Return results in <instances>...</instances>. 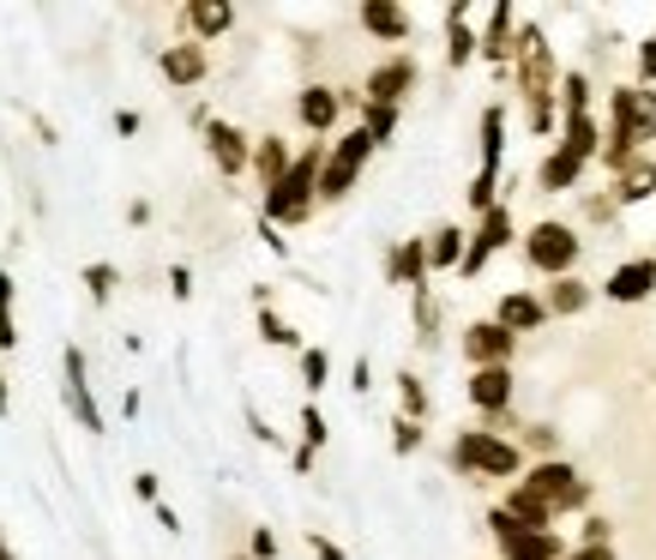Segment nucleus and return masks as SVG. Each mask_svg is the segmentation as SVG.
Wrapping results in <instances>:
<instances>
[{"label": "nucleus", "instance_id": "obj_53", "mask_svg": "<svg viewBox=\"0 0 656 560\" xmlns=\"http://www.w3.org/2000/svg\"><path fill=\"white\" fill-rule=\"evenodd\" d=\"M151 513H157V525L170 530V537H182V513H175L170 501H157V506H151Z\"/></svg>", "mask_w": 656, "mask_h": 560}, {"label": "nucleus", "instance_id": "obj_10", "mask_svg": "<svg viewBox=\"0 0 656 560\" xmlns=\"http://www.w3.org/2000/svg\"><path fill=\"white\" fill-rule=\"evenodd\" d=\"M488 537H494L500 560H560L572 549L560 530H524V525H506L500 513H488Z\"/></svg>", "mask_w": 656, "mask_h": 560}, {"label": "nucleus", "instance_id": "obj_25", "mask_svg": "<svg viewBox=\"0 0 656 560\" xmlns=\"http://www.w3.org/2000/svg\"><path fill=\"white\" fill-rule=\"evenodd\" d=\"M182 24L193 31V43H217V36H229L236 31V7H229V0H193V7L182 12Z\"/></svg>", "mask_w": 656, "mask_h": 560}, {"label": "nucleus", "instance_id": "obj_28", "mask_svg": "<svg viewBox=\"0 0 656 560\" xmlns=\"http://www.w3.org/2000/svg\"><path fill=\"white\" fill-rule=\"evenodd\" d=\"M555 114H560V121H578V114H597V85H590V73H578V67H560Z\"/></svg>", "mask_w": 656, "mask_h": 560}, {"label": "nucleus", "instance_id": "obj_32", "mask_svg": "<svg viewBox=\"0 0 656 560\" xmlns=\"http://www.w3.org/2000/svg\"><path fill=\"white\" fill-rule=\"evenodd\" d=\"M428 241V277L434 272H458V260H464V223H440Z\"/></svg>", "mask_w": 656, "mask_h": 560}, {"label": "nucleus", "instance_id": "obj_3", "mask_svg": "<svg viewBox=\"0 0 656 560\" xmlns=\"http://www.w3.org/2000/svg\"><path fill=\"white\" fill-rule=\"evenodd\" d=\"M319 163H326V145H302L289 157V169H283V182L277 187H265V211H260V223H272V229H295V223H307L314 218V187H319Z\"/></svg>", "mask_w": 656, "mask_h": 560}, {"label": "nucleus", "instance_id": "obj_1", "mask_svg": "<svg viewBox=\"0 0 656 560\" xmlns=\"http://www.w3.org/2000/svg\"><path fill=\"white\" fill-rule=\"evenodd\" d=\"M512 85H518V103H524V127L536 139L555 133V91H560V61H555V43H548L543 24L518 19V43H512Z\"/></svg>", "mask_w": 656, "mask_h": 560}, {"label": "nucleus", "instance_id": "obj_35", "mask_svg": "<svg viewBox=\"0 0 656 560\" xmlns=\"http://www.w3.org/2000/svg\"><path fill=\"white\" fill-rule=\"evenodd\" d=\"M518 452H524V464H536V458H560V435H555V422H531L518 435Z\"/></svg>", "mask_w": 656, "mask_h": 560}, {"label": "nucleus", "instance_id": "obj_11", "mask_svg": "<svg viewBox=\"0 0 656 560\" xmlns=\"http://www.w3.org/2000/svg\"><path fill=\"white\" fill-rule=\"evenodd\" d=\"M422 85V67H416V55L409 48H392V55L380 61L374 73L362 79V103H392V109H404V97Z\"/></svg>", "mask_w": 656, "mask_h": 560}, {"label": "nucleus", "instance_id": "obj_22", "mask_svg": "<svg viewBox=\"0 0 656 560\" xmlns=\"http://www.w3.org/2000/svg\"><path fill=\"white\" fill-rule=\"evenodd\" d=\"M157 73H163L170 85H182V91H187V85H205V73H211V55H205L193 36H182V43H170V48L157 55Z\"/></svg>", "mask_w": 656, "mask_h": 560}, {"label": "nucleus", "instance_id": "obj_31", "mask_svg": "<svg viewBox=\"0 0 656 560\" xmlns=\"http://www.w3.org/2000/svg\"><path fill=\"white\" fill-rule=\"evenodd\" d=\"M494 513L506 518V525H524V530H555V513H548V506L536 501V494H524L518 482L506 488V501H500Z\"/></svg>", "mask_w": 656, "mask_h": 560}, {"label": "nucleus", "instance_id": "obj_13", "mask_svg": "<svg viewBox=\"0 0 656 560\" xmlns=\"http://www.w3.org/2000/svg\"><path fill=\"white\" fill-rule=\"evenodd\" d=\"M597 296L614 301V308H638V301H650L656 296V253H633V260H621L597 284Z\"/></svg>", "mask_w": 656, "mask_h": 560}, {"label": "nucleus", "instance_id": "obj_26", "mask_svg": "<svg viewBox=\"0 0 656 560\" xmlns=\"http://www.w3.org/2000/svg\"><path fill=\"white\" fill-rule=\"evenodd\" d=\"M475 61V24H470V0H452L446 7V67H470Z\"/></svg>", "mask_w": 656, "mask_h": 560}, {"label": "nucleus", "instance_id": "obj_55", "mask_svg": "<svg viewBox=\"0 0 656 560\" xmlns=\"http://www.w3.org/2000/svg\"><path fill=\"white\" fill-rule=\"evenodd\" d=\"M114 133L133 139V133H139V109H121V114H114Z\"/></svg>", "mask_w": 656, "mask_h": 560}, {"label": "nucleus", "instance_id": "obj_9", "mask_svg": "<svg viewBox=\"0 0 656 560\" xmlns=\"http://www.w3.org/2000/svg\"><path fill=\"white\" fill-rule=\"evenodd\" d=\"M512 241H518V218H512V206L500 199V206H488L482 218L464 229V260H458V277H482L488 260H494V253H506Z\"/></svg>", "mask_w": 656, "mask_h": 560}, {"label": "nucleus", "instance_id": "obj_24", "mask_svg": "<svg viewBox=\"0 0 656 560\" xmlns=\"http://www.w3.org/2000/svg\"><path fill=\"white\" fill-rule=\"evenodd\" d=\"M362 31L374 36V43H409L416 19H409V7H397V0H362Z\"/></svg>", "mask_w": 656, "mask_h": 560}, {"label": "nucleus", "instance_id": "obj_20", "mask_svg": "<svg viewBox=\"0 0 656 560\" xmlns=\"http://www.w3.org/2000/svg\"><path fill=\"white\" fill-rule=\"evenodd\" d=\"M295 121H302L314 139H326L331 127L343 121V97H338V85H302V91H295Z\"/></svg>", "mask_w": 656, "mask_h": 560}, {"label": "nucleus", "instance_id": "obj_39", "mask_svg": "<svg viewBox=\"0 0 656 560\" xmlns=\"http://www.w3.org/2000/svg\"><path fill=\"white\" fill-rule=\"evenodd\" d=\"M295 428H302V452H314V458H319V447L331 440V422L319 416V404H314V398L302 404V422H295Z\"/></svg>", "mask_w": 656, "mask_h": 560}, {"label": "nucleus", "instance_id": "obj_19", "mask_svg": "<svg viewBox=\"0 0 656 560\" xmlns=\"http://www.w3.org/2000/svg\"><path fill=\"white\" fill-rule=\"evenodd\" d=\"M488 320L506 326L512 338H531V332H543V326H548V314H543V296H536V289H500V301H494Z\"/></svg>", "mask_w": 656, "mask_h": 560}, {"label": "nucleus", "instance_id": "obj_54", "mask_svg": "<svg viewBox=\"0 0 656 560\" xmlns=\"http://www.w3.org/2000/svg\"><path fill=\"white\" fill-rule=\"evenodd\" d=\"M260 241L277 253V260H289V241H283V229H272V223H260Z\"/></svg>", "mask_w": 656, "mask_h": 560}, {"label": "nucleus", "instance_id": "obj_33", "mask_svg": "<svg viewBox=\"0 0 656 560\" xmlns=\"http://www.w3.org/2000/svg\"><path fill=\"white\" fill-rule=\"evenodd\" d=\"M356 114H362V121H356V127H362V133H368V145H392V133H397V121H404V109H392V103H362V109H356Z\"/></svg>", "mask_w": 656, "mask_h": 560}, {"label": "nucleus", "instance_id": "obj_36", "mask_svg": "<svg viewBox=\"0 0 656 560\" xmlns=\"http://www.w3.org/2000/svg\"><path fill=\"white\" fill-rule=\"evenodd\" d=\"M409 314H416L422 343H440V296H434V289H416V296H409Z\"/></svg>", "mask_w": 656, "mask_h": 560}, {"label": "nucleus", "instance_id": "obj_4", "mask_svg": "<svg viewBox=\"0 0 656 560\" xmlns=\"http://www.w3.org/2000/svg\"><path fill=\"white\" fill-rule=\"evenodd\" d=\"M452 470L458 476H482V482H518L524 476V452L512 435H488V428H458L452 435Z\"/></svg>", "mask_w": 656, "mask_h": 560}, {"label": "nucleus", "instance_id": "obj_41", "mask_svg": "<svg viewBox=\"0 0 656 560\" xmlns=\"http://www.w3.org/2000/svg\"><path fill=\"white\" fill-rule=\"evenodd\" d=\"M79 277H85V289H91V301H109V296H114V284H121V272H114L109 260H91Z\"/></svg>", "mask_w": 656, "mask_h": 560}, {"label": "nucleus", "instance_id": "obj_52", "mask_svg": "<svg viewBox=\"0 0 656 560\" xmlns=\"http://www.w3.org/2000/svg\"><path fill=\"white\" fill-rule=\"evenodd\" d=\"M170 296H175V301L193 296V272H187V265H170Z\"/></svg>", "mask_w": 656, "mask_h": 560}, {"label": "nucleus", "instance_id": "obj_47", "mask_svg": "<svg viewBox=\"0 0 656 560\" xmlns=\"http://www.w3.org/2000/svg\"><path fill=\"white\" fill-rule=\"evenodd\" d=\"M307 554H314V560H350V554L338 549V542L326 537V530H307Z\"/></svg>", "mask_w": 656, "mask_h": 560}, {"label": "nucleus", "instance_id": "obj_30", "mask_svg": "<svg viewBox=\"0 0 656 560\" xmlns=\"http://www.w3.org/2000/svg\"><path fill=\"white\" fill-rule=\"evenodd\" d=\"M555 145H560V151H572V157L590 169V163L602 157V121H597V114H578V121H560V139H555Z\"/></svg>", "mask_w": 656, "mask_h": 560}, {"label": "nucleus", "instance_id": "obj_40", "mask_svg": "<svg viewBox=\"0 0 656 560\" xmlns=\"http://www.w3.org/2000/svg\"><path fill=\"white\" fill-rule=\"evenodd\" d=\"M19 350V320H12V272L0 265V355Z\"/></svg>", "mask_w": 656, "mask_h": 560}, {"label": "nucleus", "instance_id": "obj_38", "mask_svg": "<svg viewBox=\"0 0 656 560\" xmlns=\"http://www.w3.org/2000/svg\"><path fill=\"white\" fill-rule=\"evenodd\" d=\"M326 380H331V355L319 350V343H302V386H307V398L326 392Z\"/></svg>", "mask_w": 656, "mask_h": 560}, {"label": "nucleus", "instance_id": "obj_43", "mask_svg": "<svg viewBox=\"0 0 656 560\" xmlns=\"http://www.w3.org/2000/svg\"><path fill=\"white\" fill-rule=\"evenodd\" d=\"M597 542H614L609 513H584V525H578V549H597Z\"/></svg>", "mask_w": 656, "mask_h": 560}, {"label": "nucleus", "instance_id": "obj_7", "mask_svg": "<svg viewBox=\"0 0 656 560\" xmlns=\"http://www.w3.org/2000/svg\"><path fill=\"white\" fill-rule=\"evenodd\" d=\"M475 145H482V157H475V175H470V211L482 218L488 206H500V169H506V103H488L482 121H475Z\"/></svg>", "mask_w": 656, "mask_h": 560}, {"label": "nucleus", "instance_id": "obj_2", "mask_svg": "<svg viewBox=\"0 0 656 560\" xmlns=\"http://www.w3.org/2000/svg\"><path fill=\"white\" fill-rule=\"evenodd\" d=\"M656 145V91L650 85H614L609 91V121H602V169H621L626 157Z\"/></svg>", "mask_w": 656, "mask_h": 560}, {"label": "nucleus", "instance_id": "obj_57", "mask_svg": "<svg viewBox=\"0 0 656 560\" xmlns=\"http://www.w3.org/2000/svg\"><path fill=\"white\" fill-rule=\"evenodd\" d=\"M0 560H19V554H12V542H7V525H0Z\"/></svg>", "mask_w": 656, "mask_h": 560}, {"label": "nucleus", "instance_id": "obj_46", "mask_svg": "<svg viewBox=\"0 0 656 560\" xmlns=\"http://www.w3.org/2000/svg\"><path fill=\"white\" fill-rule=\"evenodd\" d=\"M133 494H139L145 506H157V501H163V476H157V470H139V476H133Z\"/></svg>", "mask_w": 656, "mask_h": 560}, {"label": "nucleus", "instance_id": "obj_18", "mask_svg": "<svg viewBox=\"0 0 656 560\" xmlns=\"http://www.w3.org/2000/svg\"><path fill=\"white\" fill-rule=\"evenodd\" d=\"M385 284L392 289H428V241L422 235H409V241H392L385 248Z\"/></svg>", "mask_w": 656, "mask_h": 560}, {"label": "nucleus", "instance_id": "obj_17", "mask_svg": "<svg viewBox=\"0 0 656 560\" xmlns=\"http://www.w3.org/2000/svg\"><path fill=\"white\" fill-rule=\"evenodd\" d=\"M205 133V151H211V163H217V175H248V157H253V139L241 133L236 121H205L199 127Z\"/></svg>", "mask_w": 656, "mask_h": 560}, {"label": "nucleus", "instance_id": "obj_12", "mask_svg": "<svg viewBox=\"0 0 656 560\" xmlns=\"http://www.w3.org/2000/svg\"><path fill=\"white\" fill-rule=\"evenodd\" d=\"M512 43H518V7H512V0H494V7H488V19L475 24V61H488V67L506 79Z\"/></svg>", "mask_w": 656, "mask_h": 560}, {"label": "nucleus", "instance_id": "obj_42", "mask_svg": "<svg viewBox=\"0 0 656 560\" xmlns=\"http://www.w3.org/2000/svg\"><path fill=\"white\" fill-rule=\"evenodd\" d=\"M422 422H409V416H392V452L397 458H409V452H422Z\"/></svg>", "mask_w": 656, "mask_h": 560}, {"label": "nucleus", "instance_id": "obj_16", "mask_svg": "<svg viewBox=\"0 0 656 560\" xmlns=\"http://www.w3.org/2000/svg\"><path fill=\"white\" fill-rule=\"evenodd\" d=\"M458 350H464L470 367H512L518 338H512L506 326H494V320H470L464 332H458Z\"/></svg>", "mask_w": 656, "mask_h": 560}, {"label": "nucleus", "instance_id": "obj_15", "mask_svg": "<svg viewBox=\"0 0 656 560\" xmlns=\"http://www.w3.org/2000/svg\"><path fill=\"white\" fill-rule=\"evenodd\" d=\"M464 398L475 404V416H482V422H500V416H512V398H518V380H512V367H470V380H464Z\"/></svg>", "mask_w": 656, "mask_h": 560}, {"label": "nucleus", "instance_id": "obj_6", "mask_svg": "<svg viewBox=\"0 0 656 560\" xmlns=\"http://www.w3.org/2000/svg\"><path fill=\"white\" fill-rule=\"evenodd\" d=\"M518 248H524V265H531L536 277H572L578 260H584V235H578V223H566V218L531 223L518 235Z\"/></svg>", "mask_w": 656, "mask_h": 560}, {"label": "nucleus", "instance_id": "obj_5", "mask_svg": "<svg viewBox=\"0 0 656 560\" xmlns=\"http://www.w3.org/2000/svg\"><path fill=\"white\" fill-rule=\"evenodd\" d=\"M518 488L536 494V501L555 513V525L572 518V513H590V476L572 464V458H536V464H524Z\"/></svg>", "mask_w": 656, "mask_h": 560}, {"label": "nucleus", "instance_id": "obj_29", "mask_svg": "<svg viewBox=\"0 0 656 560\" xmlns=\"http://www.w3.org/2000/svg\"><path fill=\"white\" fill-rule=\"evenodd\" d=\"M289 157H295L289 139H283V133H265V139H253L248 169L260 175V187H277V182H283V169H289Z\"/></svg>", "mask_w": 656, "mask_h": 560}, {"label": "nucleus", "instance_id": "obj_34", "mask_svg": "<svg viewBox=\"0 0 656 560\" xmlns=\"http://www.w3.org/2000/svg\"><path fill=\"white\" fill-rule=\"evenodd\" d=\"M428 410H434V398H428V386H422V374H397V416H409V422H428Z\"/></svg>", "mask_w": 656, "mask_h": 560}, {"label": "nucleus", "instance_id": "obj_37", "mask_svg": "<svg viewBox=\"0 0 656 560\" xmlns=\"http://www.w3.org/2000/svg\"><path fill=\"white\" fill-rule=\"evenodd\" d=\"M260 338L272 343V350H295V355H302V332H295L277 308H260Z\"/></svg>", "mask_w": 656, "mask_h": 560}, {"label": "nucleus", "instance_id": "obj_14", "mask_svg": "<svg viewBox=\"0 0 656 560\" xmlns=\"http://www.w3.org/2000/svg\"><path fill=\"white\" fill-rule=\"evenodd\" d=\"M61 398H67L73 422H79L85 435H102V410L91 398V374H85V350H79V343L61 350Z\"/></svg>", "mask_w": 656, "mask_h": 560}, {"label": "nucleus", "instance_id": "obj_56", "mask_svg": "<svg viewBox=\"0 0 656 560\" xmlns=\"http://www.w3.org/2000/svg\"><path fill=\"white\" fill-rule=\"evenodd\" d=\"M12 410V392H7V367H0V416Z\"/></svg>", "mask_w": 656, "mask_h": 560}, {"label": "nucleus", "instance_id": "obj_45", "mask_svg": "<svg viewBox=\"0 0 656 560\" xmlns=\"http://www.w3.org/2000/svg\"><path fill=\"white\" fill-rule=\"evenodd\" d=\"M633 67H638L633 85H650V91H656V36H645V43L633 48Z\"/></svg>", "mask_w": 656, "mask_h": 560}, {"label": "nucleus", "instance_id": "obj_21", "mask_svg": "<svg viewBox=\"0 0 656 560\" xmlns=\"http://www.w3.org/2000/svg\"><path fill=\"white\" fill-rule=\"evenodd\" d=\"M614 206H650L656 199V151H638V157H626L621 169H614Z\"/></svg>", "mask_w": 656, "mask_h": 560}, {"label": "nucleus", "instance_id": "obj_50", "mask_svg": "<svg viewBox=\"0 0 656 560\" xmlns=\"http://www.w3.org/2000/svg\"><path fill=\"white\" fill-rule=\"evenodd\" d=\"M350 386L362 392V398L374 392V362H368V355H356V367H350Z\"/></svg>", "mask_w": 656, "mask_h": 560}, {"label": "nucleus", "instance_id": "obj_48", "mask_svg": "<svg viewBox=\"0 0 656 560\" xmlns=\"http://www.w3.org/2000/svg\"><path fill=\"white\" fill-rule=\"evenodd\" d=\"M248 554H253V560H277V537H272V530L260 525V530H253V537H248Z\"/></svg>", "mask_w": 656, "mask_h": 560}, {"label": "nucleus", "instance_id": "obj_23", "mask_svg": "<svg viewBox=\"0 0 656 560\" xmlns=\"http://www.w3.org/2000/svg\"><path fill=\"white\" fill-rule=\"evenodd\" d=\"M543 296V314L548 320H572V314H584L590 301H597V284H584V277H548V289H536Z\"/></svg>", "mask_w": 656, "mask_h": 560}, {"label": "nucleus", "instance_id": "obj_44", "mask_svg": "<svg viewBox=\"0 0 656 560\" xmlns=\"http://www.w3.org/2000/svg\"><path fill=\"white\" fill-rule=\"evenodd\" d=\"M584 218H590V223H602V229L621 223V206H614V194H584Z\"/></svg>", "mask_w": 656, "mask_h": 560}, {"label": "nucleus", "instance_id": "obj_8", "mask_svg": "<svg viewBox=\"0 0 656 560\" xmlns=\"http://www.w3.org/2000/svg\"><path fill=\"white\" fill-rule=\"evenodd\" d=\"M368 157H374V145H368L362 127H350V133L331 139V145H326V163H319V187H314L319 206H338V199H350V187L362 182Z\"/></svg>", "mask_w": 656, "mask_h": 560}, {"label": "nucleus", "instance_id": "obj_27", "mask_svg": "<svg viewBox=\"0 0 656 560\" xmlns=\"http://www.w3.org/2000/svg\"><path fill=\"white\" fill-rule=\"evenodd\" d=\"M584 175H590V169L572 157V151H560V145H548V157L536 163V187H543V194H572Z\"/></svg>", "mask_w": 656, "mask_h": 560}, {"label": "nucleus", "instance_id": "obj_49", "mask_svg": "<svg viewBox=\"0 0 656 560\" xmlns=\"http://www.w3.org/2000/svg\"><path fill=\"white\" fill-rule=\"evenodd\" d=\"M248 428H253V440H260V447H283V435H272V422H265L253 404H248Z\"/></svg>", "mask_w": 656, "mask_h": 560}, {"label": "nucleus", "instance_id": "obj_58", "mask_svg": "<svg viewBox=\"0 0 656 560\" xmlns=\"http://www.w3.org/2000/svg\"><path fill=\"white\" fill-rule=\"evenodd\" d=\"M229 560H253V554H229Z\"/></svg>", "mask_w": 656, "mask_h": 560}, {"label": "nucleus", "instance_id": "obj_51", "mask_svg": "<svg viewBox=\"0 0 656 560\" xmlns=\"http://www.w3.org/2000/svg\"><path fill=\"white\" fill-rule=\"evenodd\" d=\"M560 560H621V554H614V542H597V549H578V542H572Z\"/></svg>", "mask_w": 656, "mask_h": 560}]
</instances>
